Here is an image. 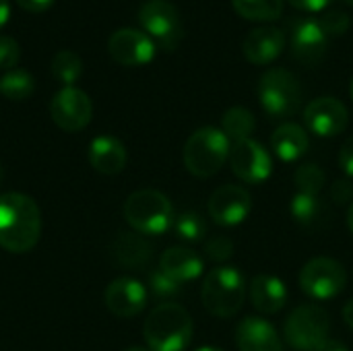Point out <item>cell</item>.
Instances as JSON below:
<instances>
[{"mask_svg": "<svg viewBox=\"0 0 353 351\" xmlns=\"http://www.w3.org/2000/svg\"><path fill=\"white\" fill-rule=\"evenodd\" d=\"M41 236L37 203L21 192L0 194V246L6 252H29Z\"/></svg>", "mask_w": 353, "mask_h": 351, "instance_id": "cell-1", "label": "cell"}, {"mask_svg": "<svg viewBox=\"0 0 353 351\" xmlns=\"http://www.w3.org/2000/svg\"><path fill=\"white\" fill-rule=\"evenodd\" d=\"M143 335L151 351H184L192 341V319L184 306L165 302L149 312Z\"/></svg>", "mask_w": 353, "mask_h": 351, "instance_id": "cell-2", "label": "cell"}, {"mask_svg": "<svg viewBox=\"0 0 353 351\" xmlns=\"http://www.w3.org/2000/svg\"><path fill=\"white\" fill-rule=\"evenodd\" d=\"M232 141L223 130L205 126L194 130L184 145V166L196 178L215 176L230 159Z\"/></svg>", "mask_w": 353, "mask_h": 351, "instance_id": "cell-3", "label": "cell"}, {"mask_svg": "<svg viewBox=\"0 0 353 351\" xmlns=\"http://www.w3.org/2000/svg\"><path fill=\"white\" fill-rule=\"evenodd\" d=\"M244 298L246 281L236 267L223 265L207 273L201 290V300L207 312L219 319H230L242 308Z\"/></svg>", "mask_w": 353, "mask_h": 351, "instance_id": "cell-4", "label": "cell"}, {"mask_svg": "<svg viewBox=\"0 0 353 351\" xmlns=\"http://www.w3.org/2000/svg\"><path fill=\"white\" fill-rule=\"evenodd\" d=\"M124 219L137 234L159 236L174 223V209L170 199L153 188L132 192L124 203Z\"/></svg>", "mask_w": 353, "mask_h": 351, "instance_id": "cell-5", "label": "cell"}, {"mask_svg": "<svg viewBox=\"0 0 353 351\" xmlns=\"http://www.w3.org/2000/svg\"><path fill=\"white\" fill-rule=\"evenodd\" d=\"M259 101L271 118L294 116L302 106L300 81L285 68H271L259 81Z\"/></svg>", "mask_w": 353, "mask_h": 351, "instance_id": "cell-6", "label": "cell"}, {"mask_svg": "<svg viewBox=\"0 0 353 351\" xmlns=\"http://www.w3.org/2000/svg\"><path fill=\"white\" fill-rule=\"evenodd\" d=\"M329 314L316 304L298 306L283 325V335L296 351H319L329 341Z\"/></svg>", "mask_w": 353, "mask_h": 351, "instance_id": "cell-7", "label": "cell"}, {"mask_svg": "<svg viewBox=\"0 0 353 351\" xmlns=\"http://www.w3.org/2000/svg\"><path fill=\"white\" fill-rule=\"evenodd\" d=\"M347 283V273L341 263L319 257L308 261L300 271V288L312 300H333L337 298Z\"/></svg>", "mask_w": 353, "mask_h": 351, "instance_id": "cell-8", "label": "cell"}, {"mask_svg": "<svg viewBox=\"0 0 353 351\" xmlns=\"http://www.w3.org/2000/svg\"><path fill=\"white\" fill-rule=\"evenodd\" d=\"M139 21L145 33L163 50H174L184 37L178 8L168 0H147L139 10Z\"/></svg>", "mask_w": 353, "mask_h": 351, "instance_id": "cell-9", "label": "cell"}, {"mask_svg": "<svg viewBox=\"0 0 353 351\" xmlns=\"http://www.w3.org/2000/svg\"><path fill=\"white\" fill-rule=\"evenodd\" d=\"M290 46L298 62L316 66L323 62L329 48V33L319 19H292L290 21Z\"/></svg>", "mask_w": 353, "mask_h": 351, "instance_id": "cell-10", "label": "cell"}, {"mask_svg": "<svg viewBox=\"0 0 353 351\" xmlns=\"http://www.w3.org/2000/svg\"><path fill=\"white\" fill-rule=\"evenodd\" d=\"M50 116L54 124L66 132L83 130L93 116V103L83 89L62 87L50 103Z\"/></svg>", "mask_w": 353, "mask_h": 351, "instance_id": "cell-11", "label": "cell"}, {"mask_svg": "<svg viewBox=\"0 0 353 351\" xmlns=\"http://www.w3.org/2000/svg\"><path fill=\"white\" fill-rule=\"evenodd\" d=\"M230 166L232 172L246 184H261L273 174V161L269 151L254 139L232 143Z\"/></svg>", "mask_w": 353, "mask_h": 351, "instance_id": "cell-12", "label": "cell"}, {"mask_svg": "<svg viewBox=\"0 0 353 351\" xmlns=\"http://www.w3.org/2000/svg\"><path fill=\"white\" fill-rule=\"evenodd\" d=\"M110 56L124 66H141L149 64L155 56V41L141 29H118L110 35L108 41Z\"/></svg>", "mask_w": 353, "mask_h": 351, "instance_id": "cell-13", "label": "cell"}, {"mask_svg": "<svg viewBox=\"0 0 353 351\" xmlns=\"http://www.w3.org/2000/svg\"><path fill=\"white\" fill-rule=\"evenodd\" d=\"M350 112L335 97H319L312 99L304 110V124L316 137L331 139L341 134L347 128Z\"/></svg>", "mask_w": 353, "mask_h": 351, "instance_id": "cell-14", "label": "cell"}, {"mask_svg": "<svg viewBox=\"0 0 353 351\" xmlns=\"http://www.w3.org/2000/svg\"><path fill=\"white\" fill-rule=\"evenodd\" d=\"M252 211V197L246 188L228 184L217 188L209 199V215L215 223L232 228L242 223Z\"/></svg>", "mask_w": 353, "mask_h": 351, "instance_id": "cell-15", "label": "cell"}, {"mask_svg": "<svg viewBox=\"0 0 353 351\" xmlns=\"http://www.w3.org/2000/svg\"><path fill=\"white\" fill-rule=\"evenodd\" d=\"M105 306L118 319H132L147 306V290L130 277L114 279L105 290Z\"/></svg>", "mask_w": 353, "mask_h": 351, "instance_id": "cell-16", "label": "cell"}, {"mask_svg": "<svg viewBox=\"0 0 353 351\" xmlns=\"http://www.w3.org/2000/svg\"><path fill=\"white\" fill-rule=\"evenodd\" d=\"M236 343L240 351H283L279 333L261 317H246L236 329Z\"/></svg>", "mask_w": 353, "mask_h": 351, "instance_id": "cell-17", "label": "cell"}, {"mask_svg": "<svg viewBox=\"0 0 353 351\" xmlns=\"http://www.w3.org/2000/svg\"><path fill=\"white\" fill-rule=\"evenodd\" d=\"M285 50V33L277 27H256L244 39V56L252 64H271Z\"/></svg>", "mask_w": 353, "mask_h": 351, "instance_id": "cell-18", "label": "cell"}, {"mask_svg": "<svg viewBox=\"0 0 353 351\" xmlns=\"http://www.w3.org/2000/svg\"><path fill=\"white\" fill-rule=\"evenodd\" d=\"M126 147L110 134L95 137L89 145V163L103 176H116L126 168Z\"/></svg>", "mask_w": 353, "mask_h": 351, "instance_id": "cell-19", "label": "cell"}, {"mask_svg": "<svg viewBox=\"0 0 353 351\" xmlns=\"http://www.w3.org/2000/svg\"><path fill=\"white\" fill-rule=\"evenodd\" d=\"M250 304L261 314H275L288 302V288L275 275H256L248 288Z\"/></svg>", "mask_w": 353, "mask_h": 351, "instance_id": "cell-20", "label": "cell"}, {"mask_svg": "<svg viewBox=\"0 0 353 351\" xmlns=\"http://www.w3.org/2000/svg\"><path fill=\"white\" fill-rule=\"evenodd\" d=\"M159 269L172 279H176L178 283H188L203 275L205 265L194 250L186 246H172L161 254Z\"/></svg>", "mask_w": 353, "mask_h": 351, "instance_id": "cell-21", "label": "cell"}, {"mask_svg": "<svg viewBox=\"0 0 353 351\" xmlns=\"http://www.w3.org/2000/svg\"><path fill=\"white\" fill-rule=\"evenodd\" d=\"M112 254L122 269H143L151 259V244L139 234L120 232L112 244Z\"/></svg>", "mask_w": 353, "mask_h": 351, "instance_id": "cell-22", "label": "cell"}, {"mask_svg": "<svg viewBox=\"0 0 353 351\" xmlns=\"http://www.w3.org/2000/svg\"><path fill=\"white\" fill-rule=\"evenodd\" d=\"M271 149L281 161H298L308 151V134L298 124H281L271 134Z\"/></svg>", "mask_w": 353, "mask_h": 351, "instance_id": "cell-23", "label": "cell"}, {"mask_svg": "<svg viewBox=\"0 0 353 351\" xmlns=\"http://www.w3.org/2000/svg\"><path fill=\"white\" fill-rule=\"evenodd\" d=\"M256 128V122H254V116L248 108L244 106H234L230 108L223 118H221V130L225 132V137L232 141V143H238V141H246L250 139V134L254 132Z\"/></svg>", "mask_w": 353, "mask_h": 351, "instance_id": "cell-24", "label": "cell"}, {"mask_svg": "<svg viewBox=\"0 0 353 351\" xmlns=\"http://www.w3.org/2000/svg\"><path fill=\"white\" fill-rule=\"evenodd\" d=\"M290 213L292 217L304 225V228H312L321 221V217L325 215V205L316 194H304V192H296L292 203H290Z\"/></svg>", "mask_w": 353, "mask_h": 351, "instance_id": "cell-25", "label": "cell"}, {"mask_svg": "<svg viewBox=\"0 0 353 351\" xmlns=\"http://www.w3.org/2000/svg\"><path fill=\"white\" fill-rule=\"evenodd\" d=\"M35 89L33 74L23 70V68H12L6 70L0 79V93L12 101H23L27 99Z\"/></svg>", "mask_w": 353, "mask_h": 351, "instance_id": "cell-26", "label": "cell"}, {"mask_svg": "<svg viewBox=\"0 0 353 351\" xmlns=\"http://www.w3.org/2000/svg\"><path fill=\"white\" fill-rule=\"evenodd\" d=\"M238 14L250 21H275L283 12V0H232Z\"/></svg>", "mask_w": 353, "mask_h": 351, "instance_id": "cell-27", "label": "cell"}, {"mask_svg": "<svg viewBox=\"0 0 353 351\" xmlns=\"http://www.w3.org/2000/svg\"><path fill=\"white\" fill-rule=\"evenodd\" d=\"M52 74L64 83V87H72L81 74H83V60L79 54L70 52V50H62L52 58Z\"/></svg>", "mask_w": 353, "mask_h": 351, "instance_id": "cell-28", "label": "cell"}, {"mask_svg": "<svg viewBox=\"0 0 353 351\" xmlns=\"http://www.w3.org/2000/svg\"><path fill=\"white\" fill-rule=\"evenodd\" d=\"M172 225H174L176 236L180 240H186V242H201L207 236V223L194 211H188V213L178 215Z\"/></svg>", "mask_w": 353, "mask_h": 351, "instance_id": "cell-29", "label": "cell"}, {"mask_svg": "<svg viewBox=\"0 0 353 351\" xmlns=\"http://www.w3.org/2000/svg\"><path fill=\"white\" fill-rule=\"evenodd\" d=\"M294 182H296V188L298 192H304V194H316L323 190L325 186V172L316 166V163H304L296 170V176H294Z\"/></svg>", "mask_w": 353, "mask_h": 351, "instance_id": "cell-30", "label": "cell"}, {"mask_svg": "<svg viewBox=\"0 0 353 351\" xmlns=\"http://www.w3.org/2000/svg\"><path fill=\"white\" fill-rule=\"evenodd\" d=\"M149 292L153 298H157V300H161V304H165V302L174 300L176 296H180L182 283H178L176 279L165 275L161 269H157V271L149 273Z\"/></svg>", "mask_w": 353, "mask_h": 351, "instance_id": "cell-31", "label": "cell"}, {"mask_svg": "<svg viewBox=\"0 0 353 351\" xmlns=\"http://www.w3.org/2000/svg\"><path fill=\"white\" fill-rule=\"evenodd\" d=\"M205 254L213 263H223L234 254V242L228 236H213L205 244Z\"/></svg>", "mask_w": 353, "mask_h": 351, "instance_id": "cell-32", "label": "cell"}, {"mask_svg": "<svg viewBox=\"0 0 353 351\" xmlns=\"http://www.w3.org/2000/svg\"><path fill=\"white\" fill-rule=\"evenodd\" d=\"M19 56H21V48H19L17 39H12L8 35H0V68L12 70L14 64L19 62Z\"/></svg>", "mask_w": 353, "mask_h": 351, "instance_id": "cell-33", "label": "cell"}, {"mask_svg": "<svg viewBox=\"0 0 353 351\" xmlns=\"http://www.w3.org/2000/svg\"><path fill=\"white\" fill-rule=\"evenodd\" d=\"M319 21L325 27V31L329 33V37L331 35H341L350 25V17L345 12H341V10H329Z\"/></svg>", "mask_w": 353, "mask_h": 351, "instance_id": "cell-34", "label": "cell"}, {"mask_svg": "<svg viewBox=\"0 0 353 351\" xmlns=\"http://www.w3.org/2000/svg\"><path fill=\"white\" fill-rule=\"evenodd\" d=\"M294 8L298 10H306V12H321V10H327L333 0H288Z\"/></svg>", "mask_w": 353, "mask_h": 351, "instance_id": "cell-35", "label": "cell"}, {"mask_svg": "<svg viewBox=\"0 0 353 351\" xmlns=\"http://www.w3.org/2000/svg\"><path fill=\"white\" fill-rule=\"evenodd\" d=\"M339 166H341V170H343L347 176H352L353 178V137H350V139L343 143V147H341V151H339Z\"/></svg>", "mask_w": 353, "mask_h": 351, "instance_id": "cell-36", "label": "cell"}, {"mask_svg": "<svg viewBox=\"0 0 353 351\" xmlns=\"http://www.w3.org/2000/svg\"><path fill=\"white\" fill-rule=\"evenodd\" d=\"M331 194H333L335 203L343 205V203H347L353 197V184L352 182H347V180H339V182H335Z\"/></svg>", "mask_w": 353, "mask_h": 351, "instance_id": "cell-37", "label": "cell"}, {"mask_svg": "<svg viewBox=\"0 0 353 351\" xmlns=\"http://www.w3.org/2000/svg\"><path fill=\"white\" fill-rule=\"evenodd\" d=\"M19 6H23L25 10H31V12H41V10H48L52 6L54 0H17Z\"/></svg>", "mask_w": 353, "mask_h": 351, "instance_id": "cell-38", "label": "cell"}, {"mask_svg": "<svg viewBox=\"0 0 353 351\" xmlns=\"http://www.w3.org/2000/svg\"><path fill=\"white\" fill-rule=\"evenodd\" d=\"M319 351H350L347 350V345L345 343H341V341H337V339H329L323 348Z\"/></svg>", "mask_w": 353, "mask_h": 351, "instance_id": "cell-39", "label": "cell"}, {"mask_svg": "<svg viewBox=\"0 0 353 351\" xmlns=\"http://www.w3.org/2000/svg\"><path fill=\"white\" fill-rule=\"evenodd\" d=\"M8 17H10V4L8 0H0V27L6 25Z\"/></svg>", "mask_w": 353, "mask_h": 351, "instance_id": "cell-40", "label": "cell"}, {"mask_svg": "<svg viewBox=\"0 0 353 351\" xmlns=\"http://www.w3.org/2000/svg\"><path fill=\"white\" fill-rule=\"evenodd\" d=\"M343 321H345V325L353 329V300H350L345 306H343Z\"/></svg>", "mask_w": 353, "mask_h": 351, "instance_id": "cell-41", "label": "cell"}, {"mask_svg": "<svg viewBox=\"0 0 353 351\" xmlns=\"http://www.w3.org/2000/svg\"><path fill=\"white\" fill-rule=\"evenodd\" d=\"M347 228H350V232L353 234V203L352 207H350V211H347Z\"/></svg>", "mask_w": 353, "mask_h": 351, "instance_id": "cell-42", "label": "cell"}, {"mask_svg": "<svg viewBox=\"0 0 353 351\" xmlns=\"http://www.w3.org/2000/svg\"><path fill=\"white\" fill-rule=\"evenodd\" d=\"M194 351H223V350H219V348H213V345H205V348H199V350H194Z\"/></svg>", "mask_w": 353, "mask_h": 351, "instance_id": "cell-43", "label": "cell"}, {"mask_svg": "<svg viewBox=\"0 0 353 351\" xmlns=\"http://www.w3.org/2000/svg\"><path fill=\"white\" fill-rule=\"evenodd\" d=\"M126 351H151V350H145V348H128Z\"/></svg>", "mask_w": 353, "mask_h": 351, "instance_id": "cell-44", "label": "cell"}, {"mask_svg": "<svg viewBox=\"0 0 353 351\" xmlns=\"http://www.w3.org/2000/svg\"><path fill=\"white\" fill-rule=\"evenodd\" d=\"M350 93H352V99H353V79H352V85H350Z\"/></svg>", "mask_w": 353, "mask_h": 351, "instance_id": "cell-45", "label": "cell"}, {"mask_svg": "<svg viewBox=\"0 0 353 351\" xmlns=\"http://www.w3.org/2000/svg\"><path fill=\"white\" fill-rule=\"evenodd\" d=\"M345 2H347V4H350V6H353V0H345Z\"/></svg>", "mask_w": 353, "mask_h": 351, "instance_id": "cell-46", "label": "cell"}]
</instances>
